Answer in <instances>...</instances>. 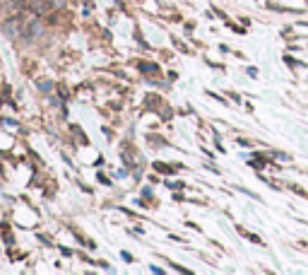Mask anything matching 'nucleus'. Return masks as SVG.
<instances>
[{
    "label": "nucleus",
    "instance_id": "3",
    "mask_svg": "<svg viewBox=\"0 0 308 275\" xmlns=\"http://www.w3.org/2000/svg\"><path fill=\"white\" fill-rule=\"evenodd\" d=\"M41 32H43V27H41L39 22H31V24H29V39H36V36H41Z\"/></svg>",
    "mask_w": 308,
    "mask_h": 275
},
{
    "label": "nucleus",
    "instance_id": "4",
    "mask_svg": "<svg viewBox=\"0 0 308 275\" xmlns=\"http://www.w3.org/2000/svg\"><path fill=\"white\" fill-rule=\"evenodd\" d=\"M51 2H53V10H55V8H63V5H65V0H51Z\"/></svg>",
    "mask_w": 308,
    "mask_h": 275
},
{
    "label": "nucleus",
    "instance_id": "1",
    "mask_svg": "<svg viewBox=\"0 0 308 275\" xmlns=\"http://www.w3.org/2000/svg\"><path fill=\"white\" fill-rule=\"evenodd\" d=\"M27 10H31L34 14H46L53 10L51 0H27Z\"/></svg>",
    "mask_w": 308,
    "mask_h": 275
},
{
    "label": "nucleus",
    "instance_id": "2",
    "mask_svg": "<svg viewBox=\"0 0 308 275\" xmlns=\"http://www.w3.org/2000/svg\"><path fill=\"white\" fill-rule=\"evenodd\" d=\"M17 29H22L19 20H10V22L5 24V32H7V36H14V34H17Z\"/></svg>",
    "mask_w": 308,
    "mask_h": 275
}]
</instances>
